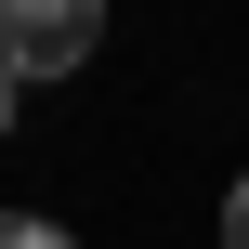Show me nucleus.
Masks as SVG:
<instances>
[{
	"instance_id": "nucleus-1",
	"label": "nucleus",
	"mask_w": 249,
	"mask_h": 249,
	"mask_svg": "<svg viewBox=\"0 0 249 249\" xmlns=\"http://www.w3.org/2000/svg\"><path fill=\"white\" fill-rule=\"evenodd\" d=\"M92 39H105V13H79V0H0V66L13 79H66V66H92Z\"/></svg>"
},
{
	"instance_id": "nucleus-2",
	"label": "nucleus",
	"mask_w": 249,
	"mask_h": 249,
	"mask_svg": "<svg viewBox=\"0 0 249 249\" xmlns=\"http://www.w3.org/2000/svg\"><path fill=\"white\" fill-rule=\"evenodd\" d=\"M0 249H79L66 223H39V210H0Z\"/></svg>"
},
{
	"instance_id": "nucleus-3",
	"label": "nucleus",
	"mask_w": 249,
	"mask_h": 249,
	"mask_svg": "<svg viewBox=\"0 0 249 249\" xmlns=\"http://www.w3.org/2000/svg\"><path fill=\"white\" fill-rule=\"evenodd\" d=\"M223 249H249V184H236V197H223Z\"/></svg>"
},
{
	"instance_id": "nucleus-4",
	"label": "nucleus",
	"mask_w": 249,
	"mask_h": 249,
	"mask_svg": "<svg viewBox=\"0 0 249 249\" xmlns=\"http://www.w3.org/2000/svg\"><path fill=\"white\" fill-rule=\"evenodd\" d=\"M13 105H26V79H13V66H0V131H13Z\"/></svg>"
}]
</instances>
